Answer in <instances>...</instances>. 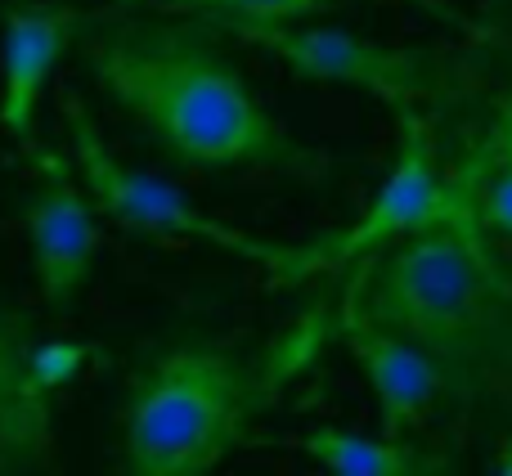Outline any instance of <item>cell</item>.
<instances>
[{"label":"cell","mask_w":512,"mask_h":476,"mask_svg":"<svg viewBox=\"0 0 512 476\" xmlns=\"http://www.w3.org/2000/svg\"><path fill=\"white\" fill-rule=\"evenodd\" d=\"M86 68L180 167L324 176L328 158L297 144L243 72L189 27L131 23L86 41Z\"/></svg>","instance_id":"6da1fadb"},{"label":"cell","mask_w":512,"mask_h":476,"mask_svg":"<svg viewBox=\"0 0 512 476\" xmlns=\"http://www.w3.org/2000/svg\"><path fill=\"white\" fill-rule=\"evenodd\" d=\"M360 306L450 369V378H512V279L486 238L423 230L387 247L355 279Z\"/></svg>","instance_id":"7a4b0ae2"},{"label":"cell","mask_w":512,"mask_h":476,"mask_svg":"<svg viewBox=\"0 0 512 476\" xmlns=\"http://www.w3.org/2000/svg\"><path fill=\"white\" fill-rule=\"evenodd\" d=\"M265 382L216 346H171L131 382L122 414L126 472L203 476L243 445Z\"/></svg>","instance_id":"3957f363"},{"label":"cell","mask_w":512,"mask_h":476,"mask_svg":"<svg viewBox=\"0 0 512 476\" xmlns=\"http://www.w3.org/2000/svg\"><path fill=\"white\" fill-rule=\"evenodd\" d=\"M63 122H68L72 140V167L86 189V198L95 203L99 216L117 225V230L135 238H153V243H203L216 247L225 256H239L265 270V288H292V274L301 261V243H283V238H265L243 225H230L221 216L203 212L198 203H189L171 180L149 176L140 167H126L108 140L99 135L90 108L77 95H63Z\"/></svg>","instance_id":"277c9868"},{"label":"cell","mask_w":512,"mask_h":476,"mask_svg":"<svg viewBox=\"0 0 512 476\" xmlns=\"http://www.w3.org/2000/svg\"><path fill=\"white\" fill-rule=\"evenodd\" d=\"M396 122H400V144H396V162H391L387 180H382L378 194L369 198V207L351 225H337V230L301 243L292 288L315 279V274L360 265L369 256L387 252L391 243L423 230H459L472 238H486L481 234L486 225L477 216V189L459 171L454 176L436 171L423 113H396Z\"/></svg>","instance_id":"5b68a950"},{"label":"cell","mask_w":512,"mask_h":476,"mask_svg":"<svg viewBox=\"0 0 512 476\" xmlns=\"http://www.w3.org/2000/svg\"><path fill=\"white\" fill-rule=\"evenodd\" d=\"M216 32L265 50L301 81L364 90L391 113H423V104L445 99L463 81L454 54L432 45H382L333 23H216Z\"/></svg>","instance_id":"8992f818"},{"label":"cell","mask_w":512,"mask_h":476,"mask_svg":"<svg viewBox=\"0 0 512 476\" xmlns=\"http://www.w3.org/2000/svg\"><path fill=\"white\" fill-rule=\"evenodd\" d=\"M36 153V149H32ZM36 189L27 194L23 230L32 252V279L54 315H68L72 301L95 274L99 256V212L86 198L81 180L59 153H36Z\"/></svg>","instance_id":"52a82bcc"},{"label":"cell","mask_w":512,"mask_h":476,"mask_svg":"<svg viewBox=\"0 0 512 476\" xmlns=\"http://www.w3.org/2000/svg\"><path fill=\"white\" fill-rule=\"evenodd\" d=\"M337 337L346 342L355 369L369 382L382 436H405L445 391L450 369H445L432 351L409 342L405 333L378 324V319L360 306V288H355V283L346 288V306H342V315H337Z\"/></svg>","instance_id":"ba28073f"},{"label":"cell","mask_w":512,"mask_h":476,"mask_svg":"<svg viewBox=\"0 0 512 476\" xmlns=\"http://www.w3.org/2000/svg\"><path fill=\"white\" fill-rule=\"evenodd\" d=\"M81 32H86L81 9L63 0H5L0 5V126L27 149H36L32 131L45 86Z\"/></svg>","instance_id":"9c48e42d"},{"label":"cell","mask_w":512,"mask_h":476,"mask_svg":"<svg viewBox=\"0 0 512 476\" xmlns=\"http://www.w3.org/2000/svg\"><path fill=\"white\" fill-rule=\"evenodd\" d=\"M27 346V319L0 306V454L9 459H36L50 445V400L27 387Z\"/></svg>","instance_id":"30bf717a"},{"label":"cell","mask_w":512,"mask_h":476,"mask_svg":"<svg viewBox=\"0 0 512 476\" xmlns=\"http://www.w3.org/2000/svg\"><path fill=\"white\" fill-rule=\"evenodd\" d=\"M301 454L315 459L333 476H423V472H445L450 463L423 454L409 445L405 436H364V432H342V427H315L301 436Z\"/></svg>","instance_id":"8fae6325"},{"label":"cell","mask_w":512,"mask_h":476,"mask_svg":"<svg viewBox=\"0 0 512 476\" xmlns=\"http://www.w3.org/2000/svg\"><path fill=\"white\" fill-rule=\"evenodd\" d=\"M328 5H342V0H153L158 14H194L203 18L207 27L216 23H297V18H310ZM405 5H418L436 18H450L454 27L472 32V23L445 0H405Z\"/></svg>","instance_id":"7c38bea8"},{"label":"cell","mask_w":512,"mask_h":476,"mask_svg":"<svg viewBox=\"0 0 512 476\" xmlns=\"http://www.w3.org/2000/svg\"><path fill=\"white\" fill-rule=\"evenodd\" d=\"M90 360V346L86 342H63V337H50V342H36L27 346V387L36 396L50 400L54 391H63L68 382H77V373L86 369Z\"/></svg>","instance_id":"4fadbf2b"},{"label":"cell","mask_w":512,"mask_h":476,"mask_svg":"<svg viewBox=\"0 0 512 476\" xmlns=\"http://www.w3.org/2000/svg\"><path fill=\"white\" fill-rule=\"evenodd\" d=\"M504 162H512V95L499 104L495 126H490V135L481 140V149L472 153V162H463V167H459V176L468 180V185L481 189V176H486V171H495V167H504Z\"/></svg>","instance_id":"5bb4252c"},{"label":"cell","mask_w":512,"mask_h":476,"mask_svg":"<svg viewBox=\"0 0 512 476\" xmlns=\"http://www.w3.org/2000/svg\"><path fill=\"white\" fill-rule=\"evenodd\" d=\"M477 216H481V225L499 230L512 243V162H504V167H495V171L481 176Z\"/></svg>","instance_id":"9a60e30c"},{"label":"cell","mask_w":512,"mask_h":476,"mask_svg":"<svg viewBox=\"0 0 512 476\" xmlns=\"http://www.w3.org/2000/svg\"><path fill=\"white\" fill-rule=\"evenodd\" d=\"M122 5H131V9H153V0H122Z\"/></svg>","instance_id":"2e32d148"}]
</instances>
